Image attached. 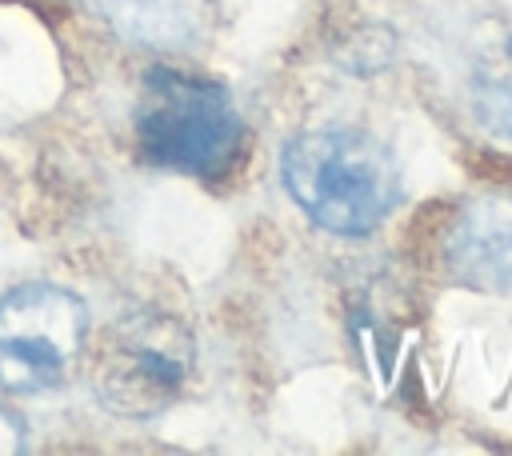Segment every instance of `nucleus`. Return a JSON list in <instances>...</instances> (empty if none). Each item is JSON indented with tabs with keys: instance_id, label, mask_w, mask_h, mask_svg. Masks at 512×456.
Listing matches in <instances>:
<instances>
[{
	"instance_id": "7",
	"label": "nucleus",
	"mask_w": 512,
	"mask_h": 456,
	"mask_svg": "<svg viewBox=\"0 0 512 456\" xmlns=\"http://www.w3.org/2000/svg\"><path fill=\"white\" fill-rule=\"evenodd\" d=\"M472 108L488 132L512 140V40L488 48L472 72Z\"/></svg>"
},
{
	"instance_id": "2",
	"label": "nucleus",
	"mask_w": 512,
	"mask_h": 456,
	"mask_svg": "<svg viewBox=\"0 0 512 456\" xmlns=\"http://www.w3.org/2000/svg\"><path fill=\"white\" fill-rule=\"evenodd\" d=\"M136 136L152 164L208 180L232 168L244 124L220 84L192 80L172 68H152L144 76Z\"/></svg>"
},
{
	"instance_id": "6",
	"label": "nucleus",
	"mask_w": 512,
	"mask_h": 456,
	"mask_svg": "<svg viewBox=\"0 0 512 456\" xmlns=\"http://www.w3.org/2000/svg\"><path fill=\"white\" fill-rule=\"evenodd\" d=\"M116 36L144 48L192 44L208 24L216 0H84Z\"/></svg>"
},
{
	"instance_id": "8",
	"label": "nucleus",
	"mask_w": 512,
	"mask_h": 456,
	"mask_svg": "<svg viewBox=\"0 0 512 456\" xmlns=\"http://www.w3.org/2000/svg\"><path fill=\"white\" fill-rule=\"evenodd\" d=\"M24 444H28V440H24V420L0 404V456L24 452Z\"/></svg>"
},
{
	"instance_id": "1",
	"label": "nucleus",
	"mask_w": 512,
	"mask_h": 456,
	"mask_svg": "<svg viewBox=\"0 0 512 456\" xmlns=\"http://www.w3.org/2000/svg\"><path fill=\"white\" fill-rule=\"evenodd\" d=\"M280 176L296 208L328 232L364 236L400 200V168L356 128H316L288 140Z\"/></svg>"
},
{
	"instance_id": "5",
	"label": "nucleus",
	"mask_w": 512,
	"mask_h": 456,
	"mask_svg": "<svg viewBox=\"0 0 512 456\" xmlns=\"http://www.w3.org/2000/svg\"><path fill=\"white\" fill-rule=\"evenodd\" d=\"M448 268L484 292H512V200H472L448 232Z\"/></svg>"
},
{
	"instance_id": "4",
	"label": "nucleus",
	"mask_w": 512,
	"mask_h": 456,
	"mask_svg": "<svg viewBox=\"0 0 512 456\" xmlns=\"http://www.w3.org/2000/svg\"><path fill=\"white\" fill-rule=\"evenodd\" d=\"M88 308L56 284H20L0 296V388L48 392L64 384L84 352Z\"/></svg>"
},
{
	"instance_id": "3",
	"label": "nucleus",
	"mask_w": 512,
	"mask_h": 456,
	"mask_svg": "<svg viewBox=\"0 0 512 456\" xmlns=\"http://www.w3.org/2000/svg\"><path fill=\"white\" fill-rule=\"evenodd\" d=\"M192 364V332L168 312L140 308L108 328V336L100 340L92 388L108 412L148 420L176 404L192 376Z\"/></svg>"
}]
</instances>
